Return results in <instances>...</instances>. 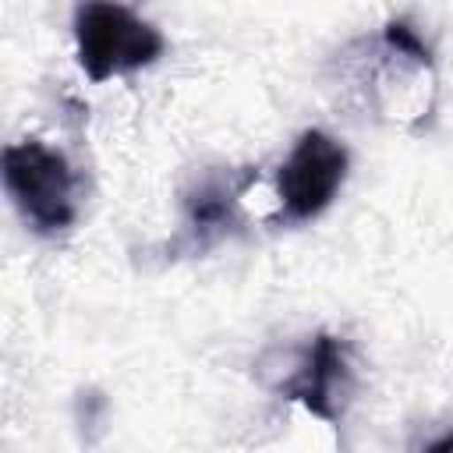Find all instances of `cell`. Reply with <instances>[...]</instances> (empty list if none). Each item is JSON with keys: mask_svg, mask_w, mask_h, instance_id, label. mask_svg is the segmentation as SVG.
<instances>
[{"mask_svg": "<svg viewBox=\"0 0 453 453\" xmlns=\"http://www.w3.org/2000/svg\"><path fill=\"white\" fill-rule=\"evenodd\" d=\"M255 180V170H226L209 166L202 170L180 195L184 205V241L191 248H209L219 237H226L237 226V205L248 184Z\"/></svg>", "mask_w": 453, "mask_h": 453, "instance_id": "cell-5", "label": "cell"}, {"mask_svg": "<svg viewBox=\"0 0 453 453\" xmlns=\"http://www.w3.org/2000/svg\"><path fill=\"white\" fill-rule=\"evenodd\" d=\"M354 389V368H350V347L336 333H315L308 343L290 357L287 372L276 379V393L301 403L315 418L336 425L343 418V407Z\"/></svg>", "mask_w": 453, "mask_h": 453, "instance_id": "cell-4", "label": "cell"}, {"mask_svg": "<svg viewBox=\"0 0 453 453\" xmlns=\"http://www.w3.org/2000/svg\"><path fill=\"white\" fill-rule=\"evenodd\" d=\"M407 453H453V428L428 432V435L414 439V442L407 446Z\"/></svg>", "mask_w": 453, "mask_h": 453, "instance_id": "cell-6", "label": "cell"}, {"mask_svg": "<svg viewBox=\"0 0 453 453\" xmlns=\"http://www.w3.org/2000/svg\"><path fill=\"white\" fill-rule=\"evenodd\" d=\"M347 180V149L322 127L297 134L294 149L280 163L276 198L287 223H308L322 216Z\"/></svg>", "mask_w": 453, "mask_h": 453, "instance_id": "cell-3", "label": "cell"}, {"mask_svg": "<svg viewBox=\"0 0 453 453\" xmlns=\"http://www.w3.org/2000/svg\"><path fill=\"white\" fill-rule=\"evenodd\" d=\"M74 53L88 81H110L152 67L166 53V35L127 4H78Z\"/></svg>", "mask_w": 453, "mask_h": 453, "instance_id": "cell-2", "label": "cell"}, {"mask_svg": "<svg viewBox=\"0 0 453 453\" xmlns=\"http://www.w3.org/2000/svg\"><path fill=\"white\" fill-rule=\"evenodd\" d=\"M4 188L21 223L53 237L78 219V173L67 156L39 138H21L4 149Z\"/></svg>", "mask_w": 453, "mask_h": 453, "instance_id": "cell-1", "label": "cell"}]
</instances>
